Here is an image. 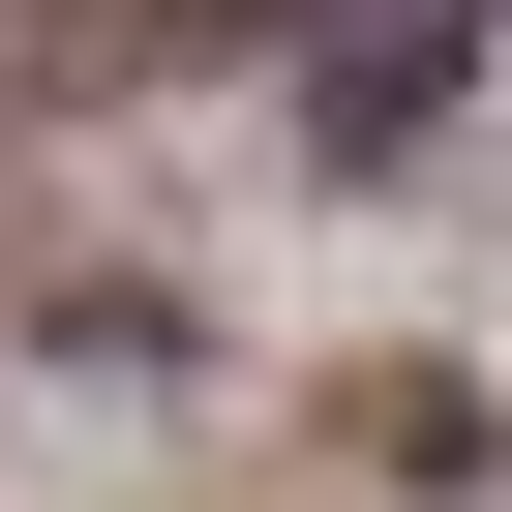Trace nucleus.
<instances>
[{
    "mask_svg": "<svg viewBox=\"0 0 512 512\" xmlns=\"http://www.w3.org/2000/svg\"><path fill=\"white\" fill-rule=\"evenodd\" d=\"M151 31H332V0H151Z\"/></svg>",
    "mask_w": 512,
    "mask_h": 512,
    "instance_id": "nucleus-1",
    "label": "nucleus"
}]
</instances>
